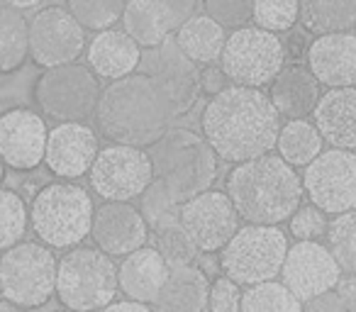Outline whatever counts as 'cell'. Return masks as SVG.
I'll list each match as a JSON object with an SVG mask.
<instances>
[{
  "label": "cell",
  "mask_w": 356,
  "mask_h": 312,
  "mask_svg": "<svg viewBox=\"0 0 356 312\" xmlns=\"http://www.w3.org/2000/svg\"><path fill=\"white\" fill-rule=\"evenodd\" d=\"M200 127L215 156L237 166L276 149L281 115L261 88L229 85L208 100Z\"/></svg>",
  "instance_id": "obj_1"
},
{
  "label": "cell",
  "mask_w": 356,
  "mask_h": 312,
  "mask_svg": "<svg viewBox=\"0 0 356 312\" xmlns=\"http://www.w3.org/2000/svg\"><path fill=\"white\" fill-rule=\"evenodd\" d=\"M93 117L100 137L110 144L134 149L154 147L168 132L173 120L159 90L142 74L105 85Z\"/></svg>",
  "instance_id": "obj_2"
},
{
  "label": "cell",
  "mask_w": 356,
  "mask_h": 312,
  "mask_svg": "<svg viewBox=\"0 0 356 312\" xmlns=\"http://www.w3.org/2000/svg\"><path fill=\"white\" fill-rule=\"evenodd\" d=\"M227 195L247 224H273L296 215L302 203V181L276 154L237 164L227 176Z\"/></svg>",
  "instance_id": "obj_3"
},
{
  "label": "cell",
  "mask_w": 356,
  "mask_h": 312,
  "mask_svg": "<svg viewBox=\"0 0 356 312\" xmlns=\"http://www.w3.org/2000/svg\"><path fill=\"white\" fill-rule=\"evenodd\" d=\"M147 154L154 179L166 186L178 205L210 190L218 179V156L203 134L188 127H168Z\"/></svg>",
  "instance_id": "obj_4"
},
{
  "label": "cell",
  "mask_w": 356,
  "mask_h": 312,
  "mask_svg": "<svg viewBox=\"0 0 356 312\" xmlns=\"http://www.w3.org/2000/svg\"><path fill=\"white\" fill-rule=\"evenodd\" d=\"M95 205L90 193L74 181L47 183L30 208V227L44 247L76 249L90 234Z\"/></svg>",
  "instance_id": "obj_5"
},
{
  "label": "cell",
  "mask_w": 356,
  "mask_h": 312,
  "mask_svg": "<svg viewBox=\"0 0 356 312\" xmlns=\"http://www.w3.org/2000/svg\"><path fill=\"white\" fill-rule=\"evenodd\" d=\"M118 263L100 249L76 247L64 254L56 268V297L66 310L100 312L115 300Z\"/></svg>",
  "instance_id": "obj_6"
},
{
  "label": "cell",
  "mask_w": 356,
  "mask_h": 312,
  "mask_svg": "<svg viewBox=\"0 0 356 312\" xmlns=\"http://www.w3.org/2000/svg\"><path fill=\"white\" fill-rule=\"evenodd\" d=\"M288 237L273 224H244L220 252V268L237 286L276 281L288 254Z\"/></svg>",
  "instance_id": "obj_7"
},
{
  "label": "cell",
  "mask_w": 356,
  "mask_h": 312,
  "mask_svg": "<svg viewBox=\"0 0 356 312\" xmlns=\"http://www.w3.org/2000/svg\"><path fill=\"white\" fill-rule=\"evenodd\" d=\"M100 79L88 66L66 64L44 69L32 85V100L44 117L56 122H86L95 115L100 100Z\"/></svg>",
  "instance_id": "obj_8"
},
{
  "label": "cell",
  "mask_w": 356,
  "mask_h": 312,
  "mask_svg": "<svg viewBox=\"0 0 356 312\" xmlns=\"http://www.w3.org/2000/svg\"><path fill=\"white\" fill-rule=\"evenodd\" d=\"M59 261L42 242H20L0 256V293L17 307H42L56 295Z\"/></svg>",
  "instance_id": "obj_9"
},
{
  "label": "cell",
  "mask_w": 356,
  "mask_h": 312,
  "mask_svg": "<svg viewBox=\"0 0 356 312\" xmlns=\"http://www.w3.org/2000/svg\"><path fill=\"white\" fill-rule=\"evenodd\" d=\"M286 44L278 35L257 25H247L227 35L220 66L232 85L264 88L271 85L278 71L286 66Z\"/></svg>",
  "instance_id": "obj_10"
},
{
  "label": "cell",
  "mask_w": 356,
  "mask_h": 312,
  "mask_svg": "<svg viewBox=\"0 0 356 312\" xmlns=\"http://www.w3.org/2000/svg\"><path fill=\"white\" fill-rule=\"evenodd\" d=\"M88 181L105 203H132L152 186L154 166L147 149L108 144L95 156Z\"/></svg>",
  "instance_id": "obj_11"
},
{
  "label": "cell",
  "mask_w": 356,
  "mask_h": 312,
  "mask_svg": "<svg viewBox=\"0 0 356 312\" xmlns=\"http://www.w3.org/2000/svg\"><path fill=\"white\" fill-rule=\"evenodd\" d=\"M139 74L147 76L166 103L171 117H181L198 103V66L178 49L176 40H166L156 49H147L139 61Z\"/></svg>",
  "instance_id": "obj_12"
},
{
  "label": "cell",
  "mask_w": 356,
  "mask_h": 312,
  "mask_svg": "<svg viewBox=\"0 0 356 312\" xmlns=\"http://www.w3.org/2000/svg\"><path fill=\"white\" fill-rule=\"evenodd\" d=\"M302 190L325 215L356 210V151L327 149L300 176Z\"/></svg>",
  "instance_id": "obj_13"
},
{
  "label": "cell",
  "mask_w": 356,
  "mask_h": 312,
  "mask_svg": "<svg viewBox=\"0 0 356 312\" xmlns=\"http://www.w3.org/2000/svg\"><path fill=\"white\" fill-rule=\"evenodd\" d=\"M86 49V30L66 8L49 6L30 17V59L44 69L74 64Z\"/></svg>",
  "instance_id": "obj_14"
},
{
  "label": "cell",
  "mask_w": 356,
  "mask_h": 312,
  "mask_svg": "<svg viewBox=\"0 0 356 312\" xmlns=\"http://www.w3.org/2000/svg\"><path fill=\"white\" fill-rule=\"evenodd\" d=\"M239 215L234 210L232 200L222 190H205V193L191 198L181 205L178 222L188 232L198 252L215 254L227 247L229 239L239 229Z\"/></svg>",
  "instance_id": "obj_15"
},
{
  "label": "cell",
  "mask_w": 356,
  "mask_h": 312,
  "mask_svg": "<svg viewBox=\"0 0 356 312\" xmlns=\"http://www.w3.org/2000/svg\"><path fill=\"white\" fill-rule=\"evenodd\" d=\"M341 281V268L320 242H296L281 266V283L300 302L330 293Z\"/></svg>",
  "instance_id": "obj_16"
},
{
  "label": "cell",
  "mask_w": 356,
  "mask_h": 312,
  "mask_svg": "<svg viewBox=\"0 0 356 312\" xmlns=\"http://www.w3.org/2000/svg\"><path fill=\"white\" fill-rule=\"evenodd\" d=\"M49 129L37 110L10 108L0 113V156L15 171H35L44 161Z\"/></svg>",
  "instance_id": "obj_17"
},
{
  "label": "cell",
  "mask_w": 356,
  "mask_h": 312,
  "mask_svg": "<svg viewBox=\"0 0 356 312\" xmlns=\"http://www.w3.org/2000/svg\"><path fill=\"white\" fill-rule=\"evenodd\" d=\"M98 151V134L93 127L86 122H61L49 129L44 166L61 181H76L88 176Z\"/></svg>",
  "instance_id": "obj_18"
},
{
  "label": "cell",
  "mask_w": 356,
  "mask_h": 312,
  "mask_svg": "<svg viewBox=\"0 0 356 312\" xmlns=\"http://www.w3.org/2000/svg\"><path fill=\"white\" fill-rule=\"evenodd\" d=\"M90 237L103 254L124 258L147 247L149 224L132 203H103L95 210Z\"/></svg>",
  "instance_id": "obj_19"
},
{
  "label": "cell",
  "mask_w": 356,
  "mask_h": 312,
  "mask_svg": "<svg viewBox=\"0 0 356 312\" xmlns=\"http://www.w3.org/2000/svg\"><path fill=\"white\" fill-rule=\"evenodd\" d=\"M307 69L327 88H356V35H322L307 44Z\"/></svg>",
  "instance_id": "obj_20"
},
{
  "label": "cell",
  "mask_w": 356,
  "mask_h": 312,
  "mask_svg": "<svg viewBox=\"0 0 356 312\" xmlns=\"http://www.w3.org/2000/svg\"><path fill=\"white\" fill-rule=\"evenodd\" d=\"M322 98L320 81L305 64H286L268 85V100L276 113L288 120H305L315 113Z\"/></svg>",
  "instance_id": "obj_21"
},
{
  "label": "cell",
  "mask_w": 356,
  "mask_h": 312,
  "mask_svg": "<svg viewBox=\"0 0 356 312\" xmlns=\"http://www.w3.org/2000/svg\"><path fill=\"white\" fill-rule=\"evenodd\" d=\"M142 49L124 30L110 27V30L95 32L88 44V69L98 79H108L110 83L137 74Z\"/></svg>",
  "instance_id": "obj_22"
},
{
  "label": "cell",
  "mask_w": 356,
  "mask_h": 312,
  "mask_svg": "<svg viewBox=\"0 0 356 312\" xmlns=\"http://www.w3.org/2000/svg\"><path fill=\"white\" fill-rule=\"evenodd\" d=\"M168 273L171 266L163 261L161 254L154 247H142L124 256L118 266V286L127 300L149 305L161 293Z\"/></svg>",
  "instance_id": "obj_23"
},
{
  "label": "cell",
  "mask_w": 356,
  "mask_h": 312,
  "mask_svg": "<svg viewBox=\"0 0 356 312\" xmlns=\"http://www.w3.org/2000/svg\"><path fill=\"white\" fill-rule=\"evenodd\" d=\"M312 115L330 149L356 151V88L327 90Z\"/></svg>",
  "instance_id": "obj_24"
},
{
  "label": "cell",
  "mask_w": 356,
  "mask_h": 312,
  "mask_svg": "<svg viewBox=\"0 0 356 312\" xmlns=\"http://www.w3.org/2000/svg\"><path fill=\"white\" fill-rule=\"evenodd\" d=\"M120 22H122V30L144 51L161 47L178 30L163 0H127Z\"/></svg>",
  "instance_id": "obj_25"
},
{
  "label": "cell",
  "mask_w": 356,
  "mask_h": 312,
  "mask_svg": "<svg viewBox=\"0 0 356 312\" xmlns=\"http://www.w3.org/2000/svg\"><path fill=\"white\" fill-rule=\"evenodd\" d=\"M210 281L203 268L181 266L171 268L161 293L154 300V312H205Z\"/></svg>",
  "instance_id": "obj_26"
},
{
  "label": "cell",
  "mask_w": 356,
  "mask_h": 312,
  "mask_svg": "<svg viewBox=\"0 0 356 312\" xmlns=\"http://www.w3.org/2000/svg\"><path fill=\"white\" fill-rule=\"evenodd\" d=\"M173 40H176L178 49L186 54V59H191L200 69V66L220 64L225 42H227V32L203 13V15L188 17L176 30Z\"/></svg>",
  "instance_id": "obj_27"
},
{
  "label": "cell",
  "mask_w": 356,
  "mask_h": 312,
  "mask_svg": "<svg viewBox=\"0 0 356 312\" xmlns=\"http://www.w3.org/2000/svg\"><path fill=\"white\" fill-rule=\"evenodd\" d=\"M298 22L315 37L349 32L356 25V0H300Z\"/></svg>",
  "instance_id": "obj_28"
},
{
  "label": "cell",
  "mask_w": 356,
  "mask_h": 312,
  "mask_svg": "<svg viewBox=\"0 0 356 312\" xmlns=\"http://www.w3.org/2000/svg\"><path fill=\"white\" fill-rule=\"evenodd\" d=\"M30 59V20L10 6H0V76H13Z\"/></svg>",
  "instance_id": "obj_29"
},
{
  "label": "cell",
  "mask_w": 356,
  "mask_h": 312,
  "mask_svg": "<svg viewBox=\"0 0 356 312\" xmlns=\"http://www.w3.org/2000/svg\"><path fill=\"white\" fill-rule=\"evenodd\" d=\"M325 147V139L317 132L315 122L307 120H288L281 124V132L276 139L278 156L293 169H305L307 164L317 159Z\"/></svg>",
  "instance_id": "obj_30"
},
{
  "label": "cell",
  "mask_w": 356,
  "mask_h": 312,
  "mask_svg": "<svg viewBox=\"0 0 356 312\" xmlns=\"http://www.w3.org/2000/svg\"><path fill=\"white\" fill-rule=\"evenodd\" d=\"M242 312H302V302L281 281H266L242 293Z\"/></svg>",
  "instance_id": "obj_31"
},
{
  "label": "cell",
  "mask_w": 356,
  "mask_h": 312,
  "mask_svg": "<svg viewBox=\"0 0 356 312\" xmlns=\"http://www.w3.org/2000/svg\"><path fill=\"white\" fill-rule=\"evenodd\" d=\"M127 0H66V10L83 30L103 32L122 20Z\"/></svg>",
  "instance_id": "obj_32"
},
{
  "label": "cell",
  "mask_w": 356,
  "mask_h": 312,
  "mask_svg": "<svg viewBox=\"0 0 356 312\" xmlns=\"http://www.w3.org/2000/svg\"><path fill=\"white\" fill-rule=\"evenodd\" d=\"M30 227V210L22 195L15 190L0 188V252L20 244Z\"/></svg>",
  "instance_id": "obj_33"
},
{
  "label": "cell",
  "mask_w": 356,
  "mask_h": 312,
  "mask_svg": "<svg viewBox=\"0 0 356 312\" xmlns=\"http://www.w3.org/2000/svg\"><path fill=\"white\" fill-rule=\"evenodd\" d=\"M330 254L339 263L341 273H356V210L337 215L325 234Z\"/></svg>",
  "instance_id": "obj_34"
},
{
  "label": "cell",
  "mask_w": 356,
  "mask_h": 312,
  "mask_svg": "<svg viewBox=\"0 0 356 312\" xmlns=\"http://www.w3.org/2000/svg\"><path fill=\"white\" fill-rule=\"evenodd\" d=\"M154 249L161 254V258L171 268L191 266L198 256V247L193 244V239L188 237L181 222L166 224V227L154 232Z\"/></svg>",
  "instance_id": "obj_35"
},
{
  "label": "cell",
  "mask_w": 356,
  "mask_h": 312,
  "mask_svg": "<svg viewBox=\"0 0 356 312\" xmlns=\"http://www.w3.org/2000/svg\"><path fill=\"white\" fill-rule=\"evenodd\" d=\"M139 213H142L144 222L149 224V229H161L166 224L178 222V213H181V205L173 200V195L168 193V188L161 181L154 179L152 186L142 193L139 198Z\"/></svg>",
  "instance_id": "obj_36"
},
{
  "label": "cell",
  "mask_w": 356,
  "mask_h": 312,
  "mask_svg": "<svg viewBox=\"0 0 356 312\" xmlns=\"http://www.w3.org/2000/svg\"><path fill=\"white\" fill-rule=\"evenodd\" d=\"M300 17V0H254V17L257 27L273 35L291 32Z\"/></svg>",
  "instance_id": "obj_37"
},
{
  "label": "cell",
  "mask_w": 356,
  "mask_h": 312,
  "mask_svg": "<svg viewBox=\"0 0 356 312\" xmlns=\"http://www.w3.org/2000/svg\"><path fill=\"white\" fill-rule=\"evenodd\" d=\"M205 15L225 30L247 27L254 17V0H203Z\"/></svg>",
  "instance_id": "obj_38"
},
{
  "label": "cell",
  "mask_w": 356,
  "mask_h": 312,
  "mask_svg": "<svg viewBox=\"0 0 356 312\" xmlns=\"http://www.w3.org/2000/svg\"><path fill=\"white\" fill-rule=\"evenodd\" d=\"M291 234L298 239V242H320L327 234V227H330V220L315 205H300L296 210L291 220Z\"/></svg>",
  "instance_id": "obj_39"
},
{
  "label": "cell",
  "mask_w": 356,
  "mask_h": 312,
  "mask_svg": "<svg viewBox=\"0 0 356 312\" xmlns=\"http://www.w3.org/2000/svg\"><path fill=\"white\" fill-rule=\"evenodd\" d=\"M242 286L227 276H220L210 283L208 310L210 312H242Z\"/></svg>",
  "instance_id": "obj_40"
},
{
  "label": "cell",
  "mask_w": 356,
  "mask_h": 312,
  "mask_svg": "<svg viewBox=\"0 0 356 312\" xmlns=\"http://www.w3.org/2000/svg\"><path fill=\"white\" fill-rule=\"evenodd\" d=\"M198 85H200V93L208 95V98H215V95H220L232 83H229V79L225 76L222 66L210 64V66H200L198 69Z\"/></svg>",
  "instance_id": "obj_41"
},
{
  "label": "cell",
  "mask_w": 356,
  "mask_h": 312,
  "mask_svg": "<svg viewBox=\"0 0 356 312\" xmlns=\"http://www.w3.org/2000/svg\"><path fill=\"white\" fill-rule=\"evenodd\" d=\"M302 312H349V310H346L344 300H341L334 288V290L322 293V295H315L302 302Z\"/></svg>",
  "instance_id": "obj_42"
},
{
  "label": "cell",
  "mask_w": 356,
  "mask_h": 312,
  "mask_svg": "<svg viewBox=\"0 0 356 312\" xmlns=\"http://www.w3.org/2000/svg\"><path fill=\"white\" fill-rule=\"evenodd\" d=\"M163 6L168 8V13H171L173 22H176V27L184 25L188 17L195 15V0H163Z\"/></svg>",
  "instance_id": "obj_43"
},
{
  "label": "cell",
  "mask_w": 356,
  "mask_h": 312,
  "mask_svg": "<svg viewBox=\"0 0 356 312\" xmlns=\"http://www.w3.org/2000/svg\"><path fill=\"white\" fill-rule=\"evenodd\" d=\"M337 293H339V297L344 300L346 310L356 312V273L341 276V281L337 283Z\"/></svg>",
  "instance_id": "obj_44"
},
{
  "label": "cell",
  "mask_w": 356,
  "mask_h": 312,
  "mask_svg": "<svg viewBox=\"0 0 356 312\" xmlns=\"http://www.w3.org/2000/svg\"><path fill=\"white\" fill-rule=\"evenodd\" d=\"M100 312H154L149 305L144 302H134V300H113L108 307H103Z\"/></svg>",
  "instance_id": "obj_45"
},
{
  "label": "cell",
  "mask_w": 356,
  "mask_h": 312,
  "mask_svg": "<svg viewBox=\"0 0 356 312\" xmlns=\"http://www.w3.org/2000/svg\"><path fill=\"white\" fill-rule=\"evenodd\" d=\"M3 3H6V6H10V8H15V10L25 13V10H32V8H37L42 0H3Z\"/></svg>",
  "instance_id": "obj_46"
},
{
  "label": "cell",
  "mask_w": 356,
  "mask_h": 312,
  "mask_svg": "<svg viewBox=\"0 0 356 312\" xmlns=\"http://www.w3.org/2000/svg\"><path fill=\"white\" fill-rule=\"evenodd\" d=\"M0 312H27L25 307H17V305H13V302H8L6 297L0 300Z\"/></svg>",
  "instance_id": "obj_47"
},
{
  "label": "cell",
  "mask_w": 356,
  "mask_h": 312,
  "mask_svg": "<svg viewBox=\"0 0 356 312\" xmlns=\"http://www.w3.org/2000/svg\"><path fill=\"white\" fill-rule=\"evenodd\" d=\"M3 179H6V161L0 156V183H3Z\"/></svg>",
  "instance_id": "obj_48"
},
{
  "label": "cell",
  "mask_w": 356,
  "mask_h": 312,
  "mask_svg": "<svg viewBox=\"0 0 356 312\" xmlns=\"http://www.w3.org/2000/svg\"><path fill=\"white\" fill-rule=\"evenodd\" d=\"M59 312H74V310H59Z\"/></svg>",
  "instance_id": "obj_49"
},
{
  "label": "cell",
  "mask_w": 356,
  "mask_h": 312,
  "mask_svg": "<svg viewBox=\"0 0 356 312\" xmlns=\"http://www.w3.org/2000/svg\"><path fill=\"white\" fill-rule=\"evenodd\" d=\"M354 27H356V25H354Z\"/></svg>",
  "instance_id": "obj_50"
}]
</instances>
